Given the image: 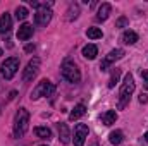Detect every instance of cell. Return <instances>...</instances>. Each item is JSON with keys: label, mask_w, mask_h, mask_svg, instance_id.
Masks as SVG:
<instances>
[{"label": "cell", "mask_w": 148, "mask_h": 146, "mask_svg": "<svg viewBox=\"0 0 148 146\" xmlns=\"http://www.w3.org/2000/svg\"><path fill=\"white\" fill-rule=\"evenodd\" d=\"M115 120H117L115 110H107V112L102 115V124H103V126H112V124H115Z\"/></svg>", "instance_id": "16"}, {"label": "cell", "mask_w": 148, "mask_h": 146, "mask_svg": "<svg viewBox=\"0 0 148 146\" xmlns=\"http://www.w3.org/2000/svg\"><path fill=\"white\" fill-rule=\"evenodd\" d=\"M31 36H33V26H31V24L24 23L23 26H19V29H17V38H19L21 41H26V40H29Z\"/></svg>", "instance_id": "10"}, {"label": "cell", "mask_w": 148, "mask_h": 146, "mask_svg": "<svg viewBox=\"0 0 148 146\" xmlns=\"http://www.w3.org/2000/svg\"><path fill=\"white\" fill-rule=\"evenodd\" d=\"M77 14H79V5L77 3H71L69 5V9H67V21H73L77 17Z\"/></svg>", "instance_id": "20"}, {"label": "cell", "mask_w": 148, "mask_h": 146, "mask_svg": "<svg viewBox=\"0 0 148 146\" xmlns=\"http://www.w3.org/2000/svg\"><path fill=\"white\" fill-rule=\"evenodd\" d=\"M28 16H29V12H28V9H26V7H23V5H21V7H17V9H16V17H17V21H24Z\"/></svg>", "instance_id": "23"}, {"label": "cell", "mask_w": 148, "mask_h": 146, "mask_svg": "<svg viewBox=\"0 0 148 146\" xmlns=\"http://www.w3.org/2000/svg\"><path fill=\"white\" fill-rule=\"evenodd\" d=\"M12 28V17L5 12L0 16V33H9Z\"/></svg>", "instance_id": "12"}, {"label": "cell", "mask_w": 148, "mask_h": 146, "mask_svg": "<svg viewBox=\"0 0 148 146\" xmlns=\"http://www.w3.org/2000/svg\"><path fill=\"white\" fill-rule=\"evenodd\" d=\"M134 88H136V84H134V77H133V74H126L124 83H122L121 91H119V103H117L119 108H124V107L129 103L131 95L134 93Z\"/></svg>", "instance_id": "1"}, {"label": "cell", "mask_w": 148, "mask_h": 146, "mask_svg": "<svg viewBox=\"0 0 148 146\" xmlns=\"http://www.w3.org/2000/svg\"><path fill=\"white\" fill-rule=\"evenodd\" d=\"M84 113H86V107H84L83 103H79V105H76L73 108V112L69 113V120H77V119H81Z\"/></svg>", "instance_id": "15"}, {"label": "cell", "mask_w": 148, "mask_h": 146, "mask_svg": "<svg viewBox=\"0 0 148 146\" xmlns=\"http://www.w3.org/2000/svg\"><path fill=\"white\" fill-rule=\"evenodd\" d=\"M119 77H121V69H114L110 74V79H109V88H114L119 83Z\"/></svg>", "instance_id": "22"}, {"label": "cell", "mask_w": 148, "mask_h": 146, "mask_svg": "<svg viewBox=\"0 0 148 146\" xmlns=\"http://www.w3.org/2000/svg\"><path fill=\"white\" fill-rule=\"evenodd\" d=\"M60 72H62V77L66 79V81H69V83H79L81 81V72H79V69L76 67V64L71 62V60H66L64 64H62V67H60Z\"/></svg>", "instance_id": "3"}, {"label": "cell", "mask_w": 148, "mask_h": 146, "mask_svg": "<svg viewBox=\"0 0 148 146\" xmlns=\"http://www.w3.org/2000/svg\"><path fill=\"white\" fill-rule=\"evenodd\" d=\"M145 141H147V143H148V132H147V134H145Z\"/></svg>", "instance_id": "28"}, {"label": "cell", "mask_w": 148, "mask_h": 146, "mask_svg": "<svg viewBox=\"0 0 148 146\" xmlns=\"http://www.w3.org/2000/svg\"><path fill=\"white\" fill-rule=\"evenodd\" d=\"M17 69H19V59L17 57L5 59V62L2 64V76L5 79H12L17 72Z\"/></svg>", "instance_id": "5"}, {"label": "cell", "mask_w": 148, "mask_h": 146, "mask_svg": "<svg viewBox=\"0 0 148 146\" xmlns=\"http://www.w3.org/2000/svg\"><path fill=\"white\" fill-rule=\"evenodd\" d=\"M88 138V126L86 124H77L74 127V146H83Z\"/></svg>", "instance_id": "8"}, {"label": "cell", "mask_w": 148, "mask_h": 146, "mask_svg": "<svg viewBox=\"0 0 148 146\" xmlns=\"http://www.w3.org/2000/svg\"><path fill=\"white\" fill-rule=\"evenodd\" d=\"M86 36L91 38V40H98V38L103 36V33H102V29H100V28H88Z\"/></svg>", "instance_id": "21"}, {"label": "cell", "mask_w": 148, "mask_h": 146, "mask_svg": "<svg viewBox=\"0 0 148 146\" xmlns=\"http://www.w3.org/2000/svg\"><path fill=\"white\" fill-rule=\"evenodd\" d=\"M140 102H141V103H147V102H148V96H147V95H141V96H140Z\"/></svg>", "instance_id": "26"}, {"label": "cell", "mask_w": 148, "mask_h": 146, "mask_svg": "<svg viewBox=\"0 0 148 146\" xmlns=\"http://www.w3.org/2000/svg\"><path fill=\"white\" fill-rule=\"evenodd\" d=\"M141 77H143V81H145V86L148 88V71H147V69H143V71H141Z\"/></svg>", "instance_id": "25"}, {"label": "cell", "mask_w": 148, "mask_h": 146, "mask_svg": "<svg viewBox=\"0 0 148 146\" xmlns=\"http://www.w3.org/2000/svg\"><path fill=\"white\" fill-rule=\"evenodd\" d=\"M109 141H110L112 145H121L122 141H124V134H122V131H114L110 132V136H109Z\"/></svg>", "instance_id": "18"}, {"label": "cell", "mask_w": 148, "mask_h": 146, "mask_svg": "<svg viewBox=\"0 0 148 146\" xmlns=\"http://www.w3.org/2000/svg\"><path fill=\"white\" fill-rule=\"evenodd\" d=\"M38 71H40V59H38V57H35V59H31V60L28 62L26 69L23 71V81H24V83L33 81V79L36 77Z\"/></svg>", "instance_id": "6"}, {"label": "cell", "mask_w": 148, "mask_h": 146, "mask_svg": "<svg viewBox=\"0 0 148 146\" xmlns=\"http://www.w3.org/2000/svg\"><path fill=\"white\" fill-rule=\"evenodd\" d=\"M110 12H112L110 3H102V5H100V9H98L97 19H98V21H107V19H109V16H110Z\"/></svg>", "instance_id": "13"}, {"label": "cell", "mask_w": 148, "mask_h": 146, "mask_svg": "<svg viewBox=\"0 0 148 146\" xmlns=\"http://www.w3.org/2000/svg\"><path fill=\"white\" fill-rule=\"evenodd\" d=\"M124 26H127V19L126 17H119L117 23H115V28H124Z\"/></svg>", "instance_id": "24"}, {"label": "cell", "mask_w": 148, "mask_h": 146, "mask_svg": "<svg viewBox=\"0 0 148 146\" xmlns=\"http://www.w3.org/2000/svg\"><path fill=\"white\" fill-rule=\"evenodd\" d=\"M121 40H122L124 45H134V43L138 41V35L129 29V31H124V33H122V38H121Z\"/></svg>", "instance_id": "17"}, {"label": "cell", "mask_w": 148, "mask_h": 146, "mask_svg": "<svg viewBox=\"0 0 148 146\" xmlns=\"http://www.w3.org/2000/svg\"><path fill=\"white\" fill-rule=\"evenodd\" d=\"M2 55H3V52H2V50H0V57H2Z\"/></svg>", "instance_id": "29"}, {"label": "cell", "mask_w": 148, "mask_h": 146, "mask_svg": "<svg viewBox=\"0 0 148 146\" xmlns=\"http://www.w3.org/2000/svg\"><path fill=\"white\" fill-rule=\"evenodd\" d=\"M55 91V86L48 81V79H43L41 83H38V86L31 91V100H38L41 96H52Z\"/></svg>", "instance_id": "4"}, {"label": "cell", "mask_w": 148, "mask_h": 146, "mask_svg": "<svg viewBox=\"0 0 148 146\" xmlns=\"http://www.w3.org/2000/svg\"><path fill=\"white\" fill-rule=\"evenodd\" d=\"M97 55H98V48H97L95 45H91V43H90V45H86V46L83 48V57H84V59L93 60Z\"/></svg>", "instance_id": "14"}, {"label": "cell", "mask_w": 148, "mask_h": 146, "mask_svg": "<svg viewBox=\"0 0 148 146\" xmlns=\"http://www.w3.org/2000/svg\"><path fill=\"white\" fill-rule=\"evenodd\" d=\"M122 57H124V50H122V48H115V50H112L110 53L102 60V64H100V71H102V72L109 71V67H110L112 64H114L115 60L122 59Z\"/></svg>", "instance_id": "7"}, {"label": "cell", "mask_w": 148, "mask_h": 146, "mask_svg": "<svg viewBox=\"0 0 148 146\" xmlns=\"http://www.w3.org/2000/svg\"><path fill=\"white\" fill-rule=\"evenodd\" d=\"M52 19V10L50 9H38L35 14V24L36 26H47Z\"/></svg>", "instance_id": "9"}, {"label": "cell", "mask_w": 148, "mask_h": 146, "mask_svg": "<svg viewBox=\"0 0 148 146\" xmlns=\"http://www.w3.org/2000/svg\"><path fill=\"white\" fill-rule=\"evenodd\" d=\"M59 138H60V141H62L64 145L71 143V132H69L67 124H64V122H60V124H59Z\"/></svg>", "instance_id": "11"}, {"label": "cell", "mask_w": 148, "mask_h": 146, "mask_svg": "<svg viewBox=\"0 0 148 146\" xmlns=\"http://www.w3.org/2000/svg\"><path fill=\"white\" fill-rule=\"evenodd\" d=\"M28 127H29V112L26 108H19L14 117V136L23 138L28 132Z\"/></svg>", "instance_id": "2"}, {"label": "cell", "mask_w": 148, "mask_h": 146, "mask_svg": "<svg viewBox=\"0 0 148 146\" xmlns=\"http://www.w3.org/2000/svg\"><path fill=\"white\" fill-rule=\"evenodd\" d=\"M35 134L41 139H50L52 138V131L48 127H35Z\"/></svg>", "instance_id": "19"}, {"label": "cell", "mask_w": 148, "mask_h": 146, "mask_svg": "<svg viewBox=\"0 0 148 146\" xmlns=\"http://www.w3.org/2000/svg\"><path fill=\"white\" fill-rule=\"evenodd\" d=\"M24 50H26V52H33V50H35V45H26Z\"/></svg>", "instance_id": "27"}, {"label": "cell", "mask_w": 148, "mask_h": 146, "mask_svg": "<svg viewBox=\"0 0 148 146\" xmlns=\"http://www.w3.org/2000/svg\"><path fill=\"white\" fill-rule=\"evenodd\" d=\"M43 146H45V145H43Z\"/></svg>", "instance_id": "30"}]
</instances>
